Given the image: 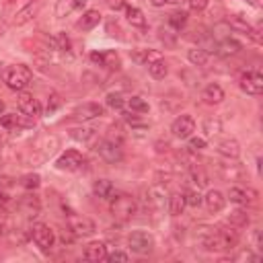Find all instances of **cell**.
Here are the masks:
<instances>
[{
  "label": "cell",
  "instance_id": "1",
  "mask_svg": "<svg viewBox=\"0 0 263 263\" xmlns=\"http://www.w3.org/2000/svg\"><path fill=\"white\" fill-rule=\"evenodd\" d=\"M31 78H33V72L25 64H11L3 70V80L13 91H25L31 84Z\"/></svg>",
  "mask_w": 263,
  "mask_h": 263
},
{
  "label": "cell",
  "instance_id": "2",
  "mask_svg": "<svg viewBox=\"0 0 263 263\" xmlns=\"http://www.w3.org/2000/svg\"><path fill=\"white\" fill-rule=\"evenodd\" d=\"M60 140L56 136H50V134H41L37 136L33 142H31V163L37 165V163H46L58 148Z\"/></svg>",
  "mask_w": 263,
  "mask_h": 263
},
{
  "label": "cell",
  "instance_id": "3",
  "mask_svg": "<svg viewBox=\"0 0 263 263\" xmlns=\"http://www.w3.org/2000/svg\"><path fill=\"white\" fill-rule=\"evenodd\" d=\"M138 212V204L132 195L127 193H119L111 200V216L119 222H125L129 218H134Z\"/></svg>",
  "mask_w": 263,
  "mask_h": 263
},
{
  "label": "cell",
  "instance_id": "4",
  "mask_svg": "<svg viewBox=\"0 0 263 263\" xmlns=\"http://www.w3.org/2000/svg\"><path fill=\"white\" fill-rule=\"evenodd\" d=\"M127 245L138 255H148L152 249H155V236H152L148 230H134L127 236Z\"/></svg>",
  "mask_w": 263,
  "mask_h": 263
},
{
  "label": "cell",
  "instance_id": "5",
  "mask_svg": "<svg viewBox=\"0 0 263 263\" xmlns=\"http://www.w3.org/2000/svg\"><path fill=\"white\" fill-rule=\"evenodd\" d=\"M66 222H68V228H70V232H72L74 236H91V234H95V230H97L95 222L91 220V218L82 216V214L70 212L68 216H66Z\"/></svg>",
  "mask_w": 263,
  "mask_h": 263
},
{
  "label": "cell",
  "instance_id": "6",
  "mask_svg": "<svg viewBox=\"0 0 263 263\" xmlns=\"http://www.w3.org/2000/svg\"><path fill=\"white\" fill-rule=\"evenodd\" d=\"M31 236H33V243L41 249V251H50L56 243V234L54 230L48 226V224H43V222H37L33 224L31 228Z\"/></svg>",
  "mask_w": 263,
  "mask_h": 263
},
{
  "label": "cell",
  "instance_id": "7",
  "mask_svg": "<svg viewBox=\"0 0 263 263\" xmlns=\"http://www.w3.org/2000/svg\"><path fill=\"white\" fill-rule=\"evenodd\" d=\"M97 152H99V157H101L105 163H109V165H115V163H119V161L123 159L121 144H117V142H113V140H109V138H105V140L99 142Z\"/></svg>",
  "mask_w": 263,
  "mask_h": 263
},
{
  "label": "cell",
  "instance_id": "8",
  "mask_svg": "<svg viewBox=\"0 0 263 263\" xmlns=\"http://www.w3.org/2000/svg\"><path fill=\"white\" fill-rule=\"evenodd\" d=\"M218 175L224 179V181H245L247 177V171L243 165L232 163L230 159H226V163L218 165Z\"/></svg>",
  "mask_w": 263,
  "mask_h": 263
},
{
  "label": "cell",
  "instance_id": "9",
  "mask_svg": "<svg viewBox=\"0 0 263 263\" xmlns=\"http://www.w3.org/2000/svg\"><path fill=\"white\" fill-rule=\"evenodd\" d=\"M238 84H240V91H243V93L257 97V95H261V91H263V76H261V72L251 70V72H247V74L240 76V82H238Z\"/></svg>",
  "mask_w": 263,
  "mask_h": 263
},
{
  "label": "cell",
  "instance_id": "10",
  "mask_svg": "<svg viewBox=\"0 0 263 263\" xmlns=\"http://www.w3.org/2000/svg\"><path fill=\"white\" fill-rule=\"evenodd\" d=\"M171 132H173V136H175V138L185 140V138H189V136L193 134V132H195V119H193L191 115L183 113V115H179L177 119L173 121Z\"/></svg>",
  "mask_w": 263,
  "mask_h": 263
},
{
  "label": "cell",
  "instance_id": "11",
  "mask_svg": "<svg viewBox=\"0 0 263 263\" xmlns=\"http://www.w3.org/2000/svg\"><path fill=\"white\" fill-rule=\"evenodd\" d=\"M84 165V157L78 150H66L64 155L56 161V167L60 171H78Z\"/></svg>",
  "mask_w": 263,
  "mask_h": 263
},
{
  "label": "cell",
  "instance_id": "12",
  "mask_svg": "<svg viewBox=\"0 0 263 263\" xmlns=\"http://www.w3.org/2000/svg\"><path fill=\"white\" fill-rule=\"evenodd\" d=\"M19 111L29 119H37L41 115V105H39L37 99H33V95L23 93L19 97Z\"/></svg>",
  "mask_w": 263,
  "mask_h": 263
},
{
  "label": "cell",
  "instance_id": "13",
  "mask_svg": "<svg viewBox=\"0 0 263 263\" xmlns=\"http://www.w3.org/2000/svg\"><path fill=\"white\" fill-rule=\"evenodd\" d=\"M103 115V107L99 103H82L74 109V119L76 121H91L95 117Z\"/></svg>",
  "mask_w": 263,
  "mask_h": 263
},
{
  "label": "cell",
  "instance_id": "14",
  "mask_svg": "<svg viewBox=\"0 0 263 263\" xmlns=\"http://www.w3.org/2000/svg\"><path fill=\"white\" fill-rule=\"evenodd\" d=\"M148 204L150 208H155V210H165V206L169 204V193H167V187L165 185H152L148 189Z\"/></svg>",
  "mask_w": 263,
  "mask_h": 263
},
{
  "label": "cell",
  "instance_id": "15",
  "mask_svg": "<svg viewBox=\"0 0 263 263\" xmlns=\"http://www.w3.org/2000/svg\"><path fill=\"white\" fill-rule=\"evenodd\" d=\"M204 204L208 208V212L212 214H218V212H222L224 206H226V197L222 191H218V189H210L206 195H204Z\"/></svg>",
  "mask_w": 263,
  "mask_h": 263
},
{
  "label": "cell",
  "instance_id": "16",
  "mask_svg": "<svg viewBox=\"0 0 263 263\" xmlns=\"http://www.w3.org/2000/svg\"><path fill=\"white\" fill-rule=\"evenodd\" d=\"M37 13H39V5H37V3L23 7L21 11H17V13H15L13 25H15V27H25L27 23H31V21L37 17Z\"/></svg>",
  "mask_w": 263,
  "mask_h": 263
},
{
  "label": "cell",
  "instance_id": "17",
  "mask_svg": "<svg viewBox=\"0 0 263 263\" xmlns=\"http://www.w3.org/2000/svg\"><path fill=\"white\" fill-rule=\"evenodd\" d=\"M105 257H107V245L101 243V240H93V243H89V245L84 247V259H86V261L99 263V261H103Z\"/></svg>",
  "mask_w": 263,
  "mask_h": 263
},
{
  "label": "cell",
  "instance_id": "18",
  "mask_svg": "<svg viewBox=\"0 0 263 263\" xmlns=\"http://www.w3.org/2000/svg\"><path fill=\"white\" fill-rule=\"evenodd\" d=\"M218 155L224 159H230V161H236L240 157V144L234 138H226L218 144Z\"/></svg>",
  "mask_w": 263,
  "mask_h": 263
},
{
  "label": "cell",
  "instance_id": "19",
  "mask_svg": "<svg viewBox=\"0 0 263 263\" xmlns=\"http://www.w3.org/2000/svg\"><path fill=\"white\" fill-rule=\"evenodd\" d=\"M19 210L23 212L25 216H29V218L37 216V214H39V210H41L39 197H37V195H23V197L19 200Z\"/></svg>",
  "mask_w": 263,
  "mask_h": 263
},
{
  "label": "cell",
  "instance_id": "20",
  "mask_svg": "<svg viewBox=\"0 0 263 263\" xmlns=\"http://www.w3.org/2000/svg\"><path fill=\"white\" fill-rule=\"evenodd\" d=\"M84 7H86V0H58V5H56V17H58V19H64V17H68L72 11L84 9Z\"/></svg>",
  "mask_w": 263,
  "mask_h": 263
},
{
  "label": "cell",
  "instance_id": "21",
  "mask_svg": "<svg viewBox=\"0 0 263 263\" xmlns=\"http://www.w3.org/2000/svg\"><path fill=\"white\" fill-rule=\"evenodd\" d=\"M202 99H204V103H208V105H218V103H222V101H224V91H222V86L216 84V82L208 84L206 89H204V93H202Z\"/></svg>",
  "mask_w": 263,
  "mask_h": 263
},
{
  "label": "cell",
  "instance_id": "22",
  "mask_svg": "<svg viewBox=\"0 0 263 263\" xmlns=\"http://www.w3.org/2000/svg\"><path fill=\"white\" fill-rule=\"evenodd\" d=\"M253 191H245V189H240V187H230L228 189V197L226 200H230L232 204H238V206H245L253 200Z\"/></svg>",
  "mask_w": 263,
  "mask_h": 263
},
{
  "label": "cell",
  "instance_id": "23",
  "mask_svg": "<svg viewBox=\"0 0 263 263\" xmlns=\"http://www.w3.org/2000/svg\"><path fill=\"white\" fill-rule=\"evenodd\" d=\"M169 214L171 216H175V218H177V216H181L183 214V210H185V195L183 193H171L169 195Z\"/></svg>",
  "mask_w": 263,
  "mask_h": 263
},
{
  "label": "cell",
  "instance_id": "24",
  "mask_svg": "<svg viewBox=\"0 0 263 263\" xmlns=\"http://www.w3.org/2000/svg\"><path fill=\"white\" fill-rule=\"evenodd\" d=\"M99 21H101V13L95 11V9H91V11H86V13L82 15L78 27L84 29V31H91V29H95V27L99 25Z\"/></svg>",
  "mask_w": 263,
  "mask_h": 263
},
{
  "label": "cell",
  "instance_id": "25",
  "mask_svg": "<svg viewBox=\"0 0 263 263\" xmlns=\"http://www.w3.org/2000/svg\"><path fill=\"white\" fill-rule=\"evenodd\" d=\"M132 60L138 62V64H152L157 60H163V54L155 52V50H138V52L132 54Z\"/></svg>",
  "mask_w": 263,
  "mask_h": 263
},
{
  "label": "cell",
  "instance_id": "26",
  "mask_svg": "<svg viewBox=\"0 0 263 263\" xmlns=\"http://www.w3.org/2000/svg\"><path fill=\"white\" fill-rule=\"evenodd\" d=\"M93 193L97 197H101V200H109L113 193V183L109 181V179H97L93 183Z\"/></svg>",
  "mask_w": 263,
  "mask_h": 263
},
{
  "label": "cell",
  "instance_id": "27",
  "mask_svg": "<svg viewBox=\"0 0 263 263\" xmlns=\"http://www.w3.org/2000/svg\"><path fill=\"white\" fill-rule=\"evenodd\" d=\"M0 125H3V127H7V129H13V132H17L19 127L31 125V121H23V119H21V115H17V113H11V115H3V117H0Z\"/></svg>",
  "mask_w": 263,
  "mask_h": 263
},
{
  "label": "cell",
  "instance_id": "28",
  "mask_svg": "<svg viewBox=\"0 0 263 263\" xmlns=\"http://www.w3.org/2000/svg\"><path fill=\"white\" fill-rule=\"evenodd\" d=\"M228 222H230V226H234V228H247L249 222H251V218H249V214H247L245 210H234V212H230V216H228Z\"/></svg>",
  "mask_w": 263,
  "mask_h": 263
},
{
  "label": "cell",
  "instance_id": "29",
  "mask_svg": "<svg viewBox=\"0 0 263 263\" xmlns=\"http://www.w3.org/2000/svg\"><path fill=\"white\" fill-rule=\"evenodd\" d=\"M187 60H189L193 66H197V68H202V66L208 64L210 54H208L206 50H202V48H193V50L187 52Z\"/></svg>",
  "mask_w": 263,
  "mask_h": 263
},
{
  "label": "cell",
  "instance_id": "30",
  "mask_svg": "<svg viewBox=\"0 0 263 263\" xmlns=\"http://www.w3.org/2000/svg\"><path fill=\"white\" fill-rule=\"evenodd\" d=\"M125 17L129 21V25L134 27H144L146 25V19H144V13L136 7H125Z\"/></svg>",
  "mask_w": 263,
  "mask_h": 263
},
{
  "label": "cell",
  "instance_id": "31",
  "mask_svg": "<svg viewBox=\"0 0 263 263\" xmlns=\"http://www.w3.org/2000/svg\"><path fill=\"white\" fill-rule=\"evenodd\" d=\"M148 72L152 78H157V80H163L167 74H169V68H167V64L165 60H157V62H152L148 64Z\"/></svg>",
  "mask_w": 263,
  "mask_h": 263
},
{
  "label": "cell",
  "instance_id": "32",
  "mask_svg": "<svg viewBox=\"0 0 263 263\" xmlns=\"http://www.w3.org/2000/svg\"><path fill=\"white\" fill-rule=\"evenodd\" d=\"M202 129L206 132V136H218L222 132V123L218 117H206L202 123Z\"/></svg>",
  "mask_w": 263,
  "mask_h": 263
},
{
  "label": "cell",
  "instance_id": "33",
  "mask_svg": "<svg viewBox=\"0 0 263 263\" xmlns=\"http://www.w3.org/2000/svg\"><path fill=\"white\" fill-rule=\"evenodd\" d=\"M50 43L54 46V50H60V52H68V50H70V39H68V35H66L64 31L56 33V35L50 39Z\"/></svg>",
  "mask_w": 263,
  "mask_h": 263
},
{
  "label": "cell",
  "instance_id": "34",
  "mask_svg": "<svg viewBox=\"0 0 263 263\" xmlns=\"http://www.w3.org/2000/svg\"><path fill=\"white\" fill-rule=\"evenodd\" d=\"M218 50H220L224 56H232V54H238L243 50V46H240L236 39H224L222 43H218Z\"/></svg>",
  "mask_w": 263,
  "mask_h": 263
},
{
  "label": "cell",
  "instance_id": "35",
  "mask_svg": "<svg viewBox=\"0 0 263 263\" xmlns=\"http://www.w3.org/2000/svg\"><path fill=\"white\" fill-rule=\"evenodd\" d=\"M183 195H185V204L191 206V208H200L202 202H204V197H202V193H200V189H197V187L187 189Z\"/></svg>",
  "mask_w": 263,
  "mask_h": 263
},
{
  "label": "cell",
  "instance_id": "36",
  "mask_svg": "<svg viewBox=\"0 0 263 263\" xmlns=\"http://www.w3.org/2000/svg\"><path fill=\"white\" fill-rule=\"evenodd\" d=\"M103 66H107L109 70H119V66H121V60L115 52H103Z\"/></svg>",
  "mask_w": 263,
  "mask_h": 263
},
{
  "label": "cell",
  "instance_id": "37",
  "mask_svg": "<svg viewBox=\"0 0 263 263\" xmlns=\"http://www.w3.org/2000/svg\"><path fill=\"white\" fill-rule=\"evenodd\" d=\"M70 136L74 140H78V142H89L95 136V129H91V127H74L70 132Z\"/></svg>",
  "mask_w": 263,
  "mask_h": 263
},
{
  "label": "cell",
  "instance_id": "38",
  "mask_svg": "<svg viewBox=\"0 0 263 263\" xmlns=\"http://www.w3.org/2000/svg\"><path fill=\"white\" fill-rule=\"evenodd\" d=\"M127 107L132 109L134 113H148V103L142 99V97H132V99H127Z\"/></svg>",
  "mask_w": 263,
  "mask_h": 263
},
{
  "label": "cell",
  "instance_id": "39",
  "mask_svg": "<svg viewBox=\"0 0 263 263\" xmlns=\"http://www.w3.org/2000/svg\"><path fill=\"white\" fill-rule=\"evenodd\" d=\"M187 23V13L185 11H175L173 15H169V25L173 29H181Z\"/></svg>",
  "mask_w": 263,
  "mask_h": 263
},
{
  "label": "cell",
  "instance_id": "40",
  "mask_svg": "<svg viewBox=\"0 0 263 263\" xmlns=\"http://www.w3.org/2000/svg\"><path fill=\"white\" fill-rule=\"evenodd\" d=\"M21 185H23L25 189H37L41 185V177L37 173H29V175H25V177L21 179Z\"/></svg>",
  "mask_w": 263,
  "mask_h": 263
},
{
  "label": "cell",
  "instance_id": "41",
  "mask_svg": "<svg viewBox=\"0 0 263 263\" xmlns=\"http://www.w3.org/2000/svg\"><path fill=\"white\" fill-rule=\"evenodd\" d=\"M105 103H107V107H111V109H123V105H125V101H123V97L119 93H109Z\"/></svg>",
  "mask_w": 263,
  "mask_h": 263
},
{
  "label": "cell",
  "instance_id": "42",
  "mask_svg": "<svg viewBox=\"0 0 263 263\" xmlns=\"http://www.w3.org/2000/svg\"><path fill=\"white\" fill-rule=\"evenodd\" d=\"M159 37H161V41L165 43V46H169V48H173L175 43H177V33H173V31H169V29H165V27H161L159 29Z\"/></svg>",
  "mask_w": 263,
  "mask_h": 263
},
{
  "label": "cell",
  "instance_id": "43",
  "mask_svg": "<svg viewBox=\"0 0 263 263\" xmlns=\"http://www.w3.org/2000/svg\"><path fill=\"white\" fill-rule=\"evenodd\" d=\"M60 107H62V99H60V95H58V93H50V97H48V115L54 113L56 109H60Z\"/></svg>",
  "mask_w": 263,
  "mask_h": 263
},
{
  "label": "cell",
  "instance_id": "44",
  "mask_svg": "<svg viewBox=\"0 0 263 263\" xmlns=\"http://www.w3.org/2000/svg\"><path fill=\"white\" fill-rule=\"evenodd\" d=\"M206 144H208L206 138H191V136H189V146H187V148H189L191 152H200V150L206 148Z\"/></svg>",
  "mask_w": 263,
  "mask_h": 263
},
{
  "label": "cell",
  "instance_id": "45",
  "mask_svg": "<svg viewBox=\"0 0 263 263\" xmlns=\"http://www.w3.org/2000/svg\"><path fill=\"white\" fill-rule=\"evenodd\" d=\"M208 3H210V0H189V9L193 13H202V11H206Z\"/></svg>",
  "mask_w": 263,
  "mask_h": 263
},
{
  "label": "cell",
  "instance_id": "46",
  "mask_svg": "<svg viewBox=\"0 0 263 263\" xmlns=\"http://www.w3.org/2000/svg\"><path fill=\"white\" fill-rule=\"evenodd\" d=\"M105 259H107V261H111V263H115V261H127V259H129V255H127V253H123V251H113L111 255H107Z\"/></svg>",
  "mask_w": 263,
  "mask_h": 263
},
{
  "label": "cell",
  "instance_id": "47",
  "mask_svg": "<svg viewBox=\"0 0 263 263\" xmlns=\"http://www.w3.org/2000/svg\"><path fill=\"white\" fill-rule=\"evenodd\" d=\"M236 259H238V261H245V259H247V261H259V259H261V255H259V253H253V251H249V249H247V251L240 253Z\"/></svg>",
  "mask_w": 263,
  "mask_h": 263
},
{
  "label": "cell",
  "instance_id": "48",
  "mask_svg": "<svg viewBox=\"0 0 263 263\" xmlns=\"http://www.w3.org/2000/svg\"><path fill=\"white\" fill-rule=\"evenodd\" d=\"M103 3L111 9V11H121V9H125L127 5H125V0H103Z\"/></svg>",
  "mask_w": 263,
  "mask_h": 263
},
{
  "label": "cell",
  "instance_id": "49",
  "mask_svg": "<svg viewBox=\"0 0 263 263\" xmlns=\"http://www.w3.org/2000/svg\"><path fill=\"white\" fill-rule=\"evenodd\" d=\"M253 245H255V249L261 253L263 251V245H261V228H255L253 230Z\"/></svg>",
  "mask_w": 263,
  "mask_h": 263
},
{
  "label": "cell",
  "instance_id": "50",
  "mask_svg": "<svg viewBox=\"0 0 263 263\" xmlns=\"http://www.w3.org/2000/svg\"><path fill=\"white\" fill-rule=\"evenodd\" d=\"M107 33L109 35H111V37H119V27H117V23H113V21H109V23H107Z\"/></svg>",
  "mask_w": 263,
  "mask_h": 263
},
{
  "label": "cell",
  "instance_id": "51",
  "mask_svg": "<svg viewBox=\"0 0 263 263\" xmlns=\"http://www.w3.org/2000/svg\"><path fill=\"white\" fill-rule=\"evenodd\" d=\"M7 204H9V195L3 187H0V206H7Z\"/></svg>",
  "mask_w": 263,
  "mask_h": 263
},
{
  "label": "cell",
  "instance_id": "52",
  "mask_svg": "<svg viewBox=\"0 0 263 263\" xmlns=\"http://www.w3.org/2000/svg\"><path fill=\"white\" fill-rule=\"evenodd\" d=\"M91 60H93L95 64H103V54H97V52H93V54H91Z\"/></svg>",
  "mask_w": 263,
  "mask_h": 263
},
{
  "label": "cell",
  "instance_id": "53",
  "mask_svg": "<svg viewBox=\"0 0 263 263\" xmlns=\"http://www.w3.org/2000/svg\"><path fill=\"white\" fill-rule=\"evenodd\" d=\"M150 5L159 9V7H165V5H167V0H150Z\"/></svg>",
  "mask_w": 263,
  "mask_h": 263
},
{
  "label": "cell",
  "instance_id": "54",
  "mask_svg": "<svg viewBox=\"0 0 263 263\" xmlns=\"http://www.w3.org/2000/svg\"><path fill=\"white\" fill-rule=\"evenodd\" d=\"M181 3H185V0H167V5H181Z\"/></svg>",
  "mask_w": 263,
  "mask_h": 263
},
{
  "label": "cell",
  "instance_id": "55",
  "mask_svg": "<svg viewBox=\"0 0 263 263\" xmlns=\"http://www.w3.org/2000/svg\"><path fill=\"white\" fill-rule=\"evenodd\" d=\"M247 3H249V5H251V7H255V9H257V7H259V0H247Z\"/></svg>",
  "mask_w": 263,
  "mask_h": 263
},
{
  "label": "cell",
  "instance_id": "56",
  "mask_svg": "<svg viewBox=\"0 0 263 263\" xmlns=\"http://www.w3.org/2000/svg\"><path fill=\"white\" fill-rule=\"evenodd\" d=\"M5 113V101H0V115Z\"/></svg>",
  "mask_w": 263,
  "mask_h": 263
},
{
  "label": "cell",
  "instance_id": "57",
  "mask_svg": "<svg viewBox=\"0 0 263 263\" xmlns=\"http://www.w3.org/2000/svg\"><path fill=\"white\" fill-rule=\"evenodd\" d=\"M3 232H5V228H3V222H0V236H3Z\"/></svg>",
  "mask_w": 263,
  "mask_h": 263
},
{
  "label": "cell",
  "instance_id": "58",
  "mask_svg": "<svg viewBox=\"0 0 263 263\" xmlns=\"http://www.w3.org/2000/svg\"><path fill=\"white\" fill-rule=\"evenodd\" d=\"M0 74H3V64H0Z\"/></svg>",
  "mask_w": 263,
  "mask_h": 263
}]
</instances>
